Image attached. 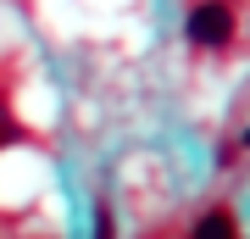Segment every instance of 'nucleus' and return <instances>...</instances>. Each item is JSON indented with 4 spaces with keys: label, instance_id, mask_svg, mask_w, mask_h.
<instances>
[{
    "label": "nucleus",
    "instance_id": "nucleus-1",
    "mask_svg": "<svg viewBox=\"0 0 250 239\" xmlns=\"http://www.w3.org/2000/svg\"><path fill=\"white\" fill-rule=\"evenodd\" d=\"M233 34H239V17H233L228 0H195L184 17V39L195 50H228Z\"/></svg>",
    "mask_w": 250,
    "mask_h": 239
},
{
    "label": "nucleus",
    "instance_id": "nucleus-2",
    "mask_svg": "<svg viewBox=\"0 0 250 239\" xmlns=\"http://www.w3.org/2000/svg\"><path fill=\"white\" fill-rule=\"evenodd\" d=\"M189 239H239V222H233L228 206H206L195 217V228H189Z\"/></svg>",
    "mask_w": 250,
    "mask_h": 239
},
{
    "label": "nucleus",
    "instance_id": "nucleus-4",
    "mask_svg": "<svg viewBox=\"0 0 250 239\" xmlns=\"http://www.w3.org/2000/svg\"><path fill=\"white\" fill-rule=\"evenodd\" d=\"M95 239H111V206L106 200L95 206Z\"/></svg>",
    "mask_w": 250,
    "mask_h": 239
},
{
    "label": "nucleus",
    "instance_id": "nucleus-3",
    "mask_svg": "<svg viewBox=\"0 0 250 239\" xmlns=\"http://www.w3.org/2000/svg\"><path fill=\"white\" fill-rule=\"evenodd\" d=\"M17 139H22V123L11 117V106H6V100H0V151H6V145H17Z\"/></svg>",
    "mask_w": 250,
    "mask_h": 239
}]
</instances>
